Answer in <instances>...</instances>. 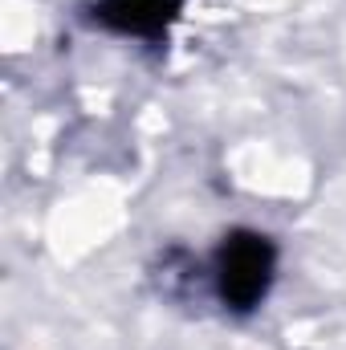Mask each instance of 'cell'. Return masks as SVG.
<instances>
[{"label":"cell","instance_id":"1","mask_svg":"<svg viewBox=\"0 0 346 350\" xmlns=\"http://www.w3.org/2000/svg\"><path fill=\"white\" fill-rule=\"evenodd\" d=\"M277 241L261 228H232L216 241L212 257L204 265V281L212 301L228 314V318H253L273 281H277Z\"/></svg>","mask_w":346,"mask_h":350},{"label":"cell","instance_id":"2","mask_svg":"<svg viewBox=\"0 0 346 350\" xmlns=\"http://www.w3.org/2000/svg\"><path fill=\"white\" fill-rule=\"evenodd\" d=\"M187 0H90L86 16L90 25L127 37V41H143V45H163L175 21L183 16Z\"/></svg>","mask_w":346,"mask_h":350}]
</instances>
